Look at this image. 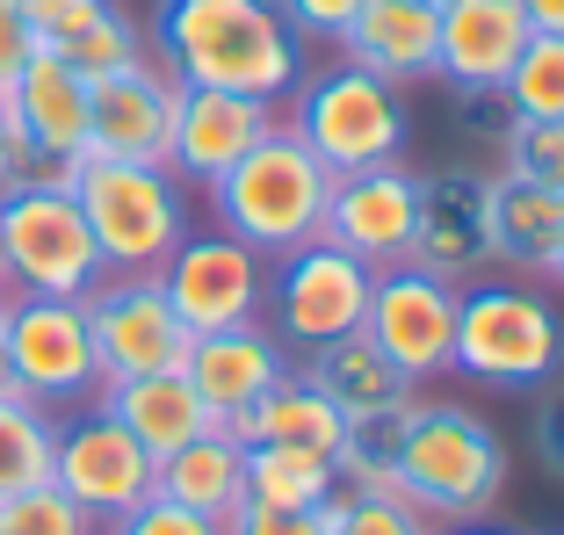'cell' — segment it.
<instances>
[{
    "instance_id": "obj_27",
    "label": "cell",
    "mask_w": 564,
    "mask_h": 535,
    "mask_svg": "<svg viewBox=\"0 0 564 535\" xmlns=\"http://www.w3.org/2000/svg\"><path fill=\"white\" fill-rule=\"evenodd\" d=\"M333 492H340V470L326 449H297V441H253L247 449V506L318 514Z\"/></svg>"
},
{
    "instance_id": "obj_46",
    "label": "cell",
    "mask_w": 564,
    "mask_h": 535,
    "mask_svg": "<svg viewBox=\"0 0 564 535\" xmlns=\"http://www.w3.org/2000/svg\"><path fill=\"white\" fill-rule=\"evenodd\" d=\"M15 391L22 384H15V369H8V354H0V398H15Z\"/></svg>"
},
{
    "instance_id": "obj_47",
    "label": "cell",
    "mask_w": 564,
    "mask_h": 535,
    "mask_svg": "<svg viewBox=\"0 0 564 535\" xmlns=\"http://www.w3.org/2000/svg\"><path fill=\"white\" fill-rule=\"evenodd\" d=\"M550 283H557V290H564V247H557V261H550Z\"/></svg>"
},
{
    "instance_id": "obj_26",
    "label": "cell",
    "mask_w": 564,
    "mask_h": 535,
    "mask_svg": "<svg viewBox=\"0 0 564 535\" xmlns=\"http://www.w3.org/2000/svg\"><path fill=\"white\" fill-rule=\"evenodd\" d=\"M557 247H564V196L492 174V261L529 268V275H550Z\"/></svg>"
},
{
    "instance_id": "obj_25",
    "label": "cell",
    "mask_w": 564,
    "mask_h": 535,
    "mask_svg": "<svg viewBox=\"0 0 564 535\" xmlns=\"http://www.w3.org/2000/svg\"><path fill=\"white\" fill-rule=\"evenodd\" d=\"M225 435L232 441H297V449H340V435H348V419H340V405L326 398V391L312 384V376H282L275 391H261V398L247 405V413H232L225 419Z\"/></svg>"
},
{
    "instance_id": "obj_19",
    "label": "cell",
    "mask_w": 564,
    "mask_h": 535,
    "mask_svg": "<svg viewBox=\"0 0 564 535\" xmlns=\"http://www.w3.org/2000/svg\"><path fill=\"white\" fill-rule=\"evenodd\" d=\"M290 369H297V354L275 340V326H268V318H247V326H225V334H196L182 376L196 384V398L210 405L217 419H232V413H247L261 391H275Z\"/></svg>"
},
{
    "instance_id": "obj_28",
    "label": "cell",
    "mask_w": 564,
    "mask_h": 535,
    "mask_svg": "<svg viewBox=\"0 0 564 535\" xmlns=\"http://www.w3.org/2000/svg\"><path fill=\"white\" fill-rule=\"evenodd\" d=\"M413 398L383 405V413H369V419H348V435L333 449L340 492H399V449H405V427H413Z\"/></svg>"
},
{
    "instance_id": "obj_40",
    "label": "cell",
    "mask_w": 564,
    "mask_h": 535,
    "mask_svg": "<svg viewBox=\"0 0 564 535\" xmlns=\"http://www.w3.org/2000/svg\"><path fill=\"white\" fill-rule=\"evenodd\" d=\"M225 535H326V514H282V506H239Z\"/></svg>"
},
{
    "instance_id": "obj_9",
    "label": "cell",
    "mask_w": 564,
    "mask_h": 535,
    "mask_svg": "<svg viewBox=\"0 0 564 535\" xmlns=\"http://www.w3.org/2000/svg\"><path fill=\"white\" fill-rule=\"evenodd\" d=\"M369 290H377V268H362L355 253H340L333 239L268 261V326L290 354H312L340 334H362L369 318Z\"/></svg>"
},
{
    "instance_id": "obj_31",
    "label": "cell",
    "mask_w": 564,
    "mask_h": 535,
    "mask_svg": "<svg viewBox=\"0 0 564 535\" xmlns=\"http://www.w3.org/2000/svg\"><path fill=\"white\" fill-rule=\"evenodd\" d=\"M58 58H66L80 80H109V73H123V66H138V58H145V30H138V15H123L117 0H109V8H101L80 36H66V44H58Z\"/></svg>"
},
{
    "instance_id": "obj_38",
    "label": "cell",
    "mask_w": 564,
    "mask_h": 535,
    "mask_svg": "<svg viewBox=\"0 0 564 535\" xmlns=\"http://www.w3.org/2000/svg\"><path fill=\"white\" fill-rule=\"evenodd\" d=\"M101 8H109V0H22V15H30L36 44H51V51L66 44V36H80Z\"/></svg>"
},
{
    "instance_id": "obj_49",
    "label": "cell",
    "mask_w": 564,
    "mask_h": 535,
    "mask_svg": "<svg viewBox=\"0 0 564 535\" xmlns=\"http://www.w3.org/2000/svg\"><path fill=\"white\" fill-rule=\"evenodd\" d=\"M0 290H8V261H0Z\"/></svg>"
},
{
    "instance_id": "obj_11",
    "label": "cell",
    "mask_w": 564,
    "mask_h": 535,
    "mask_svg": "<svg viewBox=\"0 0 564 535\" xmlns=\"http://www.w3.org/2000/svg\"><path fill=\"white\" fill-rule=\"evenodd\" d=\"M456 304H464V283H448L420 261L377 268V290H369V318L362 334L391 354V369H405L413 384L456 369Z\"/></svg>"
},
{
    "instance_id": "obj_39",
    "label": "cell",
    "mask_w": 564,
    "mask_h": 535,
    "mask_svg": "<svg viewBox=\"0 0 564 535\" xmlns=\"http://www.w3.org/2000/svg\"><path fill=\"white\" fill-rule=\"evenodd\" d=\"M30 58H36V30L22 15V0H0V87H15Z\"/></svg>"
},
{
    "instance_id": "obj_33",
    "label": "cell",
    "mask_w": 564,
    "mask_h": 535,
    "mask_svg": "<svg viewBox=\"0 0 564 535\" xmlns=\"http://www.w3.org/2000/svg\"><path fill=\"white\" fill-rule=\"evenodd\" d=\"M499 174H507V182H529V188L564 196V123L514 117L507 131H499Z\"/></svg>"
},
{
    "instance_id": "obj_17",
    "label": "cell",
    "mask_w": 564,
    "mask_h": 535,
    "mask_svg": "<svg viewBox=\"0 0 564 535\" xmlns=\"http://www.w3.org/2000/svg\"><path fill=\"white\" fill-rule=\"evenodd\" d=\"M282 123L275 101L253 95H225V87H182L174 101V138H166V167L188 188H210L225 167H239L253 145Z\"/></svg>"
},
{
    "instance_id": "obj_3",
    "label": "cell",
    "mask_w": 564,
    "mask_h": 535,
    "mask_svg": "<svg viewBox=\"0 0 564 535\" xmlns=\"http://www.w3.org/2000/svg\"><path fill=\"white\" fill-rule=\"evenodd\" d=\"M282 131L304 138V152L326 174H362V167H383V160H405L413 109H405V87L333 58L318 73L304 66V80L282 95Z\"/></svg>"
},
{
    "instance_id": "obj_24",
    "label": "cell",
    "mask_w": 564,
    "mask_h": 535,
    "mask_svg": "<svg viewBox=\"0 0 564 535\" xmlns=\"http://www.w3.org/2000/svg\"><path fill=\"white\" fill-rule=\"evenodd\" d=\"M152 492L174 500V506H188V514H203V521H232L239 506H247V441H232L225 427H210V435H196L188 449L160 456Z\"/></svg>"
},
{
    "instance_id": "obj_14",
    "label": "cell",
    "mask_w": 564,
    "mask_h": 535,
    "mask_svg": "<svg viewBox=\"0 0 564 535\" xmlns=\"http://www.w3.org/2000/svg\"><path fill=\"white\" fill-rule=\"evenodd\" d=\"M413 232H420V174L405 160L333 174L326 239L340 253H355L362 268H399V261H413Z\"/></svg>"
},
{
    "instance_id": "obj_30",
    "label": "cell",
    "mask_w": 564,
    "mask_h": 535,
    "mask_svg": "<svg viewBox=\"0 0 564 535\" xmlns=\"http://www.w3.org/2000/svg\"><path fill=\"white\" fill-rule=\"evenodd\" d=\"M499 101H507V117L564 123V36H543V30H535L529 44H521L514 73L499 80Z\"/></svg>"
},
{
    "instance_id": "obj_4",
    "label": "cell",
    "mask_w": 564,
    "mask_h": 535,
    "mask_svg": "<svg viewBox=\"0 0 564 535\" xmlns=\"http://www.w3.org/2000/svg\"><path fill=\"white\" fill-rule=\"evenodd\" d=\"M399 492L434 528L492 514L499 492H507V441L470 405L413 398V427H405V449H399Z\"/></svg>"
},
{
    "instance_id": "obj_35",
    "label": "cell",
    "mask_w": 564,
    "mask_h": 535,
    "mask_svg": "<svg viewBox=\"0 0 564 535\" xmlns=\"http://www.w3.org/2000/svg\"><path fill=\"white\" fill-rule=\"evenodd\" d=\"M8 188H73V160H58V152H44L36 138H8V152H0V196Z\"/></svg>"
},
{
    "instance_id": "obj_29",
    "label": "cell",
    "mask_w": 564,
    "mask_h": 535,
    "mask_svg": "<svg viewBox=\"0 0 564 535\" xmlns=\"http://www.w3.org/2000/svg\"><path fill=\"white\" fill-rule=\"evenodd\" d=\"M51 441H58V413H44L36 398H0V500L22 485L51 478Z\"/></svg>"
},
{
    "instance_id": "obj_22",
    "label": "cell",
    "mask_w": 564,
    "mask_h": 535,
    "mask_svg": "<svg viewBox=\"0 0 564 535\" xmlns=\"http://www.w3.org/2000/svg\"><path fill=\"white\" fill-rule=\"evenodd\" d=\"M8 101H15L22 138H36L44 152H58L73 167L87 160V101H95V80H80L51 44H36V58L22 66V80L8 87Z\"/></svg>"
},
{
    "instance_id": "obj_16",
    "label": "cell",
    "mask_w": 564,
    "mask_h": 535,
    "mask_svg": "<svg viewBox=\"0 0 564 535\" xmlns=\"http://www.w3.org/2000/svg\"><path fill=\"white\" fill-rule=\"evenodd\" d=\"M174 101L182 80L160 66V58H138V66L95 80L87 101V152L95 160H138V167H166V138H174Z\"/></svg>"
},
{
    "instance_id": "obj_12",
    "label": "cell",
    "mask_w": 564,
    "mask_h": 535,
    "mask_svg": "<svg viewBox=\"0 0 564 535\" xmlns=\"http://www.w3.org/2000/svg\"><path fill=\"white\" fill-rule=\"evenodd\" d=\"M87 326H95L101 384L182 369L188 348H196V334L182 326V312L166 304L160 275H101V283L87 290Z\"/></svg>"
},
{
    "instance_id": "obj_5",
    "label": "cell",
    "mask_w": 564,
    "mask_h": 535,
    "mask_svg": "<svg viewBox=\"0 0 564 535\" xmlns=\"http://www.w3.org/2000/svg\"><path fill=\"white\" fill-rule=\"evenodd\" d=\"M73 203L95 232L109 275H160V261L182 247L188 225V182L174 167H138V160H95L73 167Z\"/></svg>"
},
{
    "instance_id": "obj_20",
    "label": "cell",
    "mask_w": 564,
    "mask_h": 535,
    "mask_svg": "<svg viewBox=\"0 0 564 535\" xmlns=\"http://www.w3.org/2000/svg\"><path fill=\"white\" fill-rule=\"evenodd\" d=\"M340 58L391 87L434 80V51H442V0H362V15L340 36Z\"/></svg>"
},
{
    "instance_id": "obj_36",
    "label": "cell",
    "mask_w": 564,
    "mask_h": 535,
    "mask_svg": "<svg viewBox=\"0 0 564 535\" xmlns=\"http://www.w3.org/2000/svg\"><path fill=\"white\" fill-rule=\"evenodd\" d=\"M95 535H225V521H203V514H188V506H174V500H160V492H152L145 506H131V514H117V521H101Z\"/></svg>"
},
{
    "instance_id": "obj_48",
    "label": "cell",
    "mask_w": 564,
    "mask_h": 535,
    "mask_svg": "<svg viewBox=\"0 0 564 535\" xmlns=\"http://www.w3.org/2000/svg\"><path fill=\"white\" fill-rule=\"evenodd\" d=\"M0 318H8V290H0Z\"/></svg>"
},
{
    "instance_id": "obj_13",
    "label": "cell",
    "mask_w": 564,
    "mask_h": 535,
    "mask_svg": "<svg viewBox=\"0 0 564 535\" xmlns=\"http://www.w3.org/2000/svg\"><path fill=\"white\" fill-rule=\"evenodd\" d=\"M160 290L166 304L182 312L188 334H225V326H247L268 304V261L232 232H188L182 247L160 261Z\"/></svg>"
},
{
    "instance_id": "obj_1",
    "label": "cell",
    "mask_w": 564,
    "mask_h": 535,
    "mask_svg": "<svg viewBox=\"0 0 564 535\" xmlns=\"http://www.w3.org/2000/svg\"><path fill=\"white\" fill-rule=\"evenodd\" d=\"M152 58L182 87L275 101L304 80V44L275 0H152Z\"/></svg>"
},
{
    "instance_id": "obj_45",
    "label": "cell",
    "mask_w": 564,
    "mask_h": 535,
    "mask_svg": "<svg viewBox=\"0 0 564 535\" xmlns=\"http://www.w3.org/2000/svg\"><path fill=\"white\" fill-rule=\"evenodd\" d=\"M8 138H15V101H8V87H0V152H8Z\"/></svg>"
},
{
    "instance_id": "obj_8",
    "label": "cell",
    "mask_w": 564,
    "mask_h": 535,
    "mask_svg": "<svg viewBox=\"0 0 564 535\" xmlns=\"http://www.w3.org/2000/svg\"><path fill=\"white\" fill-rule=\"evenodd\" d=\"M0 354L15 369L22 398H36L44 413H58V405H95V391H101V354H95V326H87V297H15V290H8Z\"/></svg>"
},
{
    "instance_id": "obj_7",
    "label": "cell",
    "mask_w": 564,
    "mask_h": 535,
    "mask_svg": "<svg viewBox=\"0 0 564 535\" xmlns=\"http://www.w3.org/2000/svg\"><path fill=\"white\" fill-rule=\"evenodd\" d=\"M0 261L15 297H87L109 275L73 188H8L0 196Z\"/></svg>"
},
{
    "instance_id": "obj_15",
    "label": "cell",
    "mask_w": 564,
    "mask_h": 535,
    "mask_svg": "<svg viewBox=\"0 0 564 535\" xmlns=\"http://www.w3.org/2000/svg\"><path fill=\"white\" fill-rule=\"evenodd\" d=\"M413 261L448 275V283H478L492 268V174L485 167H427L420 174Z\"/></svg>"
},
{
    "instance_id": "obj_23",
    "label": "cell",
    "mask_w": 564,
    "mask_h": 535,
    "mask_svg": "<svg viewBox=\"0 0 564 535\" xmlns=\"http://www.w3.org/2000/svg\"><path fill=\"white\" fill-rule=\"evenodd\" d=\"M297 376H312V384L340 405V419H369V413L405 405L420 391L405 369H391V354H383L369 334H340V340H326V348L297 354Z\"/></svg>"
},
{
    "instance_id": "obj_34",
    "label": "cell",
    "mask_w": 564,
    "mask_h": 535,
    "mask_svg": "<svg viewBox=\"0 0 564 535\" xmlns=\"http://www.w3.org/2000/svg\"><path fill=\"white\" fill-rule=\"evenodd\" d=\"M0 535H95V521L44 478V485H22L0 500Z\"/></svg>"
},
{
    "instance_id": "obj_21",
    "label": "cell",
    "mask_w": 564,
    "mask_h": 535,
    "mask_svg": "<svg viewBox=\"0 0 564 535\" xmlns=\"http://www.w3.org/2000/svg\"><path fill=\"white\" fill-rule=\"evenodd\" d=\"M95 405L117 427H131L138 435V449L160 463V456H174V449H188L196 435H210V427H225V419L210 413V405L196 398V384H188L182 369H160V376H123V384H101L95 391Z\"/></svg>"
},
{
    "instance_id": "obj_18",
    "label": "cell",
    "mask_w": 564,
    "mask_h": 535,
    "mask_svg": "<svg viewBox=\"0 0 564 535\" xmlns=\"http://www.w3.org/2000/svg\"><path fill=\"white\" fill-rule=\"evenodd\" d=\"M521 0H442V51H434V80L456 95H499L529 44Z\"/></svg>"
},
{
    "instance_id": "obj_41",
    "label": "cell",
    "mask_w": 564,
    "mask_h": 535,
    "mask_svg": "<svg viewBox=\"0 0 564 535\" xmlns=\"http://www.w3.org/2000/svg\"><path fill=\"white\" fill-rule=\"evenodd\" d=\"M535 456H543V463L564 478V384L550 391V405L535 413Z\"/></svg>"
},
{
    "instance_id": "obj_6",
    "label": "cell",
    "mask_w": 564,
    "mask_h": 535,
    "mask_svg": "<svg viewBox=\"0 0 564 535\" xmlns=\"http://www.w3.org/2000/svg\"><path fill=\"white\" fill-rule=\"evenodd\" d=\"M456 369L485 391H535L564 376V318L529 283H464Z\"/></svg>"
},
{
    "instance_id": "obj_37",
    "label": "cell",
    "mask_w": 564,
    "mask_h": 535,
    "mask_svg": "<svg viewBox=\"0 0 564 535\" xmlns=\"http://www.w3.org/2000/svg\"><path fill=\"white\" fill-rule=\"evenodd\" d=\"M282 22L297 30V44H340L348 22L362 15V0H275Z\"/></svg>"
},
{
    "instance_id": "obj_10",
    "label": "cell",
    "mask_w": 564,
    "mask_h": 535,
    "mask_svg": "<svg viewBox=\"0 0 564 535\" xmlns=\"http://www.w3.org/2000/svg\"><path fill=\"white\" fill-rule=\"evenodd\" d=\"M152 478H160V463H152V456L138 449L131 427H117L101 405H80L73 419H58V441H51V485L66 492L95 528L117 521V514H131V506H145Z\"/></svg>"
},
{
    "instance_id": "obj_43",
    "label": "cell",
    "mask_w": 564,
    "mask_h": 535,
    "mask_svg": "<svg viewBox=\"0 0 564 535\" xmlns=\"http://www.w3.org/2000/svg\"><path fill=\"white\" fill-rule=\"evenodd\" d=\"M521 15H529V30L564 36V0H521Z\"/></svg>"
},
{
    "instance_id": "obj_42",
    "label": "cell",
    "mask_w": 564,
    "mask_h": 535,
    "mask_svg": "<svg viewBox=\"0 0 564 535\" xmlns=\"http://www.w3.org/2000/svg\"><path fill=\"white\" fill-rule=\"evenodd\" d=\"M464 123H470L478 138H499L514 117H507V101H499V95H464Z\"/></svg>"
},
{
    "instance_id": "obj_32",
    "label": "cell",
    "mask_w": 564,
    "mask_h": 535,
    "mask_svg": "<svg viewBox=\"0 0 564 535\" xmlns=\"http://www.w3.org/2000/svg\"><path fill=\"white\" fill-rule=\"evenodd\" d=\"M318 514H326V535H442L405 492H333Z\"/></svg>"
},
{
    "instance_id": "obj_44",
    "label": "cell",
    "mask_w": 564,
    "mask_h": 535,
    "mask_svg": "<svg viewBox=\"0 0 564 535\" xmlns=\"http://www.w3.org/2000/svg\"><path fill=\"white\" fill-rule=\"evenodd\" d=\"M442 535H521V528H507V521H492V514H478V521H448Z\"/></svg>"
},
{
    "instance_id": "obj_2",
    "label": "cell",
    "mask_w": 564,
    "mask_h": 535,
    "mask_svg": "<svg viewBox=\"0 0 564 535\" xmlns=\"http://www.w3.org/2000/svg\"><path fill=\"white\" fill-rule=\"evenodd\" d=\"M203 196H210L217 232L247 239L261 261H282V253H297V247H312V239H326L333 174L318 167L312 152H304V138H290L275 123V131H268L261 145L239 160V167L217 174Z\"/></svg>"
}]
</instances>
